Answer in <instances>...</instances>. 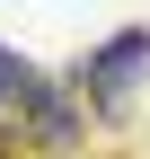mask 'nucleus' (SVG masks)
Masks as SVG:
<instances>
[{
    "instance_id": "3",
    "label": "nucleus",
    "mask_w": 150,
    "mask_h": 159,
    "mask_svg": "<svg viewBox=\"0 0 150 159\" xmlns=\"http://www.w3.org/2000/svg\"><path fill=\"white\" fill-rule=\"evenodd\" d=\"M18 71H27V62H18V53H9V44H0V97H9V89H18Z\"/></svg>"
},
{
    "instance_id": "2",
    "label": "nucleus",
    "mask_w": 150,
    "mask_h": 159,
    "mask_svg": "<svg viewBox=\"0 0 150 159\" xmlns=\"http://www.w3.org/2000/svg\"><path fill=\"white\" fill-rule=\"evenodd\" d=\"M9 97H27V115H35V133H44V142H71V133H80V124H71V97L53 89L44 71H18V89H9Z\"/></svg>"
},
{
    "instance_id": "1",
    "label": "nucleus",
    "mask_w": 150,
    "mask_h": 159,
    "mask_svg": "<svg viewBox=\"0 0 150 159\" xmlns=\"http://www.w3.org/2000/svg\"><path fill=\"white\" fill-rule=\"evenodd\" d=\"M141 62H150V27H124V35H106V44H97V62L80 71V89L97 97L106 115H115L124 97H133V80H141Z\"/></svg>"
}]
</instances>
